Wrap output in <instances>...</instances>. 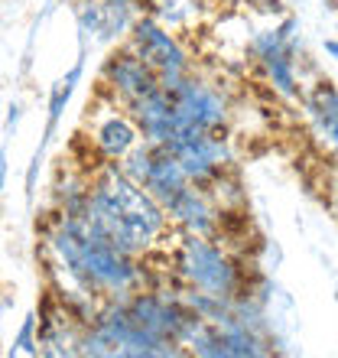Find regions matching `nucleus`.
<instances>
[{
  "mask_svg": "<svg viewBox=\"0 0 338 358\" xmlns=\"http://www.w3.org/2000/svg\"><path fill=\"white\" fill-rule=\"evenodd\" d=\"M91 196H88V208L84 218L94 228H101L117 248H124L127 255L147 257L153 251H169V238L182 231L169 222L166 208L137 186L117 163L104 160L98 170L88 176Z\"/></svg>",
  "mask_w": 338,
  "mask_h": 358,
  "instance_id": "f257e3e1",
  "label": "nucleus"
},
{
  "mask_svg": "<svg viewBox=\"0 0 338 358\" xmlns=\"http://www.w3.org/2000/svg\"><path fill=\"white\" fill-rule=\"evenodd\" d=\"M169 257H172V271H176L179 287L208 293V296H218V300L228 303L251 296L244 257L228 251L215 238L179 231Z\"/></svg>",
  "mask_w": 338,
  "mask_h": 358,
  "instance_id": "f03ea898",
  "label": "nucleus"
},
{
  "mask_svg": "<svg viewBox=\"0 0 338 358\" xmlns=\"http://www.w3.org/2000/svg\"><path fill=\"white\" fill-rule=\"evenodd\" d=\"M124 43L160 76L163 85H172L179 78H186L189 72H196L192 52L186 49V43L176 33H169L163 23H156L150 13H137Z\"/></svg>",
  "mask_w": 338,
  "mask_h": 358,
  "instance_id": "7ed1b4c3",
  "label": "nucleus"
},
{
  "mask_svg": "<svg viewBox=\"0 0 338 358\" xmlns=\"http://www.w3.org/2000/svg\"><path fill=\"white\" fill-rule=\"evenodd\" d=\"M172 157L179 160L189 182L196 186H212L225 173L235 170L231 160V147H228V134L215 131H198V127H182L169 143H163Z\"/></svg>",
  "mask_w": 338,
  "mask_h": 358,
  "instance_id": "20e7f679",
  "label": "nucleus"
},
{
  "mask_svg": "<svg viewBox=\"0 0 338 358\" xmlns=\"http://www.w3.org/2000/svg\"><path fill=\"white\" fill-rule=\"evenodd\" d=\"M296 29L300 20L296 17H283L273 29H263L251 39V56L257 59V66L263 69V76L270 78V85L286 98H296L300 92V72H296Z\"/></svg>",
  "mask_w": 338,
  "mask_h": 358,
  "instance_id": "39448f33",
  "label": "nucleus"
},
{
  "mask_svg": "<svg viewBox=\"0 0 338 358\" xmlns=\"http://www.w3.org/2000/svg\"><path fill=\"white\" fill-rule=\"evenodd\" d=\"M163 88H166L182 127L228 134V127H231V104H228L221 88L196 78V72H189L186 78H179V82L163 85Z\"/></svg>",
  "mask_w": 338,
  "mask_h": 358,
  "instance_id": "423d86ee",
  "label": "nucleus"
},
{
  "mask_svg": "<svg viewBox=\"0 0 338 358\" xmlns=\"http://www.w3.org/2000/svg\"><path fill=\"white\" fill-rule=\"evenodd\" d=\"M88 124H91V134H88L91 147L111 163H121L143 141V134L137 127V121L131 117V111L114 101L108 92H101V88H98V101L94 104L88 101Z\"/></svg>",
  "mask_w": 338,
  "mask_h": 358,
  "instance_id": "0eeeda50",
  "label": "nucleus"
},
{
  "mask_svg": "<svg viewBox=\"0 0 338 358\" xmlns=\"http://www.w3.org/2000/svg\"><path fill=\"white\" fill-rule=\"evenodd\" d=\"M163 82L127 43H117V49H111V56L104 59L101 66V92H108L117 104L133 108L137 101L150 98L153 92H160Z\"/></svg>",
  "mask_w": 338,
  "mask_h": 358,
  "instance_id": "6e6552de",
  "label": "nucleus"
},
{
  "mask_svg": "<svg viewBox=\"0 0 338 358\" xmlns=\"http://www.w3.org/2000/svg\"><path fill=\"white\" fill-rule=\"evenodd\" d=\"M127 111H131V117L137 121V127H140L147 143H169L179 131H182V124H179L176 108L169 101L166 88L153 92L150 98L137 101L133 108H127Z\"/></svg>",
  "mask_w": 338,
  "mask_h": 358,
  "instance_id": "1a4fd4ad",
  "label": "nucleus"
},
{
  "mask_svg": "<svg viewBox=\"0 0 338 358\" xmlns=\"http://www.w3.org/2000/svg\"><path fill=\"white\" fill-rule=\"evenodd\" d=\"M300 98L306 104V114H309L316 137H322L329 143V153H335L338 150V88L332 85L329 78H319Z\"/></svg>",
  "mask_w": 338,
  "mask_h": 358,
  "instance_id": "9d476101",
  "label": "nucleus"
},
{
  "mask_svg": "<svg viewBox=\"0 0 338 358\" xmlns=\"http://www.w3.org/2000/svg\"><path fill=\"white\" fill-rule=\"evenodd\" d=\"M78 78H82V66H75L66 78H62V82H59L56 88H52V101H49V124H56L59 117H62L68 98H72V92H75V82H78Z\"/></svg>",
  "mask_w": 338,
  "mask_h": 358,
  "instance_id": "9b49d317",
  "label": "nucleus"
},
{
  "mask_svg": "<svg viewBox=\"0 0 338 358\" xmlns=\"http://www.w3.org/2000/svg\"><path fill=\"white\" fill-rule=\"evenodd\" d=\"M33 329H36V316H27V322H23V329H20L17 336V345H13V352H27V355H39V339H33Z\"/></svg>",
  "mask_w": 338,
  "mask_h": 358,
  "instance_id": "f8f14e48",
  "label": "nucleus"
},
{
  "mask_svg": "<svg viewBox=\"0 0 338 358\" xmlns=\"http://www.w3.org/2000/svg\"><path fill=\"white\" fill-rule=\"evenodd\" d=\"M244 7H254L260 10V13H280L283 10V0H241Z\"/></svg>",
  "mask_w": 338,
  "mask_h": 358,
  "instance_id": "ddd939ff",
  "label": "nucleus"
},
{
  "mask_svg": "<svg viewBox=\"0 0 338 358\" xmlns=\"http://www.w3.org/2000/svg\"><path fill=\"white\" fill-rule=\"evenodd\" d=\"M325 52H329L332 59H338V39H325Z\"/></svg>",
  "mask_w": 338,
  "mask_h": 358,
  "instance_id": "4468645a",
  "label": "nucleus"
},
{
  "mask_svg": "<svg viewBox=\"0 0 338 358\" xmlns=\"http://www.w3.org/2000/svg\"><path fill=\"white\" fill-rule=\"evenodd\" d=\"M212 3H215V7H241V0H212Z\"/></svg>",
  "mask_w": 338,
  "mask_h": 358,
  "instance_id": "2eb2a0df",
  "label": "nucleus"
},
{
  "mask_svg": "<svg viewBox=\"0 0 338 358\" xmlns=\"http://www.w3.org/2000/svg\"><path fill=\"white\" fill-rule=\"evenodd\" d=\"M3 176H7V160H3V153H0V189H3Z\"/></svg>",
  "mask_w": 338,
  "mask_h": 358,
  "instance_id": "dca6fc26",
  "label": "nucleus"
},
{
  "mask_svg": "<svg viewBox=\"0 0 338 358\" xmlns=\"http://www.w3.org/2000/svg\"><path fill=\"white\" fill-rule=\"evenodd\" d=\"M335 7H338V0H335Z\"/></svg>",
  "mask_w": 338,
  "mask_h": 358,
  "instance_id": "f3484780",
  "label": "nucleus"
}]
</instances>
